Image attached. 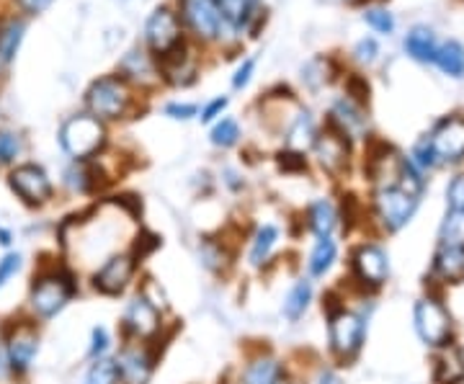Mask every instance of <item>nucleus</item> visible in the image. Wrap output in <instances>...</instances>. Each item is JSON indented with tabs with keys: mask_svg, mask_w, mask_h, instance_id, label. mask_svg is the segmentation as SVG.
I'll return each instance as SVG.
<instances>
[{
	"mask_svg": "<svg viewBox=\"0 0 464 384\" xmlns=\"http://www.w3.org/2000/svg\"><path fill=\"white\" fill-rule=\"evenodd\" d=\"M75 294L72 276L67 271H44L39 276H34V284L29 289V310L34 318L52 320L57 318L67 307V302Z\"/></svg>",
	"mask_w": 464,
	"mask_h": 384,
	"instance_id": "f257e3e1",
	"label": "nucleus"
},
{
	"mask_svg": "<svg viewBox=\"0 0 464 384\" xmlns=\"http://www.w3.org/2000/svg\"><path fill=\"white\" fill-rule=\"evenodd\" d=\"M85 103H88L91 117H96L99 121H111V119L127 114V109L132 103V91H130L124 78L109 75V78H101L88 88Z\"/></svg>",
	"mask_w": 464,
	"mask_h": 384,
	"instance_id": "f03ea898",
	"label": "nucleus"
},
{
	"mask_svg": "<svg viewBox=\"0 0 464 384\" xmlns=\"http://www.w3.org/2000/svg\"><path fill=\"white\" fill-rule=\"evenodd\" d=\"M103 142H106L103 121L91 117V114H78V117L67 119L63 130H60V145L75 160L93 158L103 148Z\"/></svg>",
	"mask_w": 464,
	"mask_h": 384,
	"instance_id": "7ed1b4c3",
	"label": "nucleus"
},
{
	"mask_svg": "<svg viewBox=\"0 0 464 384\" xmlns=\"http://www.w3.org/2000/svg\"><path fill=\"white\" fill-rule=\"evenodd\" d=\"M0 346H3V353H5L8 371H11L14 377H24V374L34 367V359H36V353H39V333H36L34 322H29V320H18V322H14V325L5 331Z\"/></svg>",
	"mask_w": 464,
	"mask_h": 384,
	"instance_id": "20e7f679",
	"label": "nucleus"
},
{
	"mask_svg": "<svg viewBox=\"0 0 464 384\" xmlns=\"http://www.w3.org/2000/svg\"><path fill=\"white\" fill-rule=\"evenodd\" d=\"M374 209H377V217L380 222L390 230L395 233L400 227L408 225V219L413 217L415 209H418V197L405 191L402 186L390 184V186H380L377 194H374Z\"/></svg>",
	"mask_w": 464,
	"mask_h": 384,
	"instance_id": "39448f33",
	"label": "nucleus"
},
{
	"mask_svg": "<svg viewBox=\"0 0 464 384\" xmlns=\"http://www.w3.org/2000/svg\"><path fill=\"white\" fill-rule=\"evenodd\" d=\"M415 331L426 346H433V349L447 346L449 335H451V318L444 310V304L433 297L418 302L415 304Z\"/></svg>",
	"mask_w": 464,
	"mask_h": 384,
	"instance_id": "423d86ee",
	"label": "nucleus"
},
{
	"mask_svg": "<svg viewBox=\"0 0 464 384\" xmlns=\"http://www.w3.org/2000/svg\"><path fill=\"white\" fill-rule=\"evenodd\" d=\"M8 186L16 194L18 199L29 206H42L52 199V181L44 173V168L34 166V163H24L16 166L8 176Z\"/></svg>",
	"mask_w": 464,
	"mask_h": 384,
	"instance_id": "0eeeda50",
	"label": "nucleus"
},
{
	"mask_svg": "<svg viewBox=\"0 0 464 384\" xmlns=\"http://www.w3.org/2000/svg\"><path fill=\"white\" fill-rule=\"evenodd\" d=\"M328 335H331V349L335 356L348 359L362 349L364 343V320L348 310L333 312L328 322Z\"/></svg>",
	"mask_w": 464,
	"mask_h": 384,
	"instance_id": "6e6552de",
	"label": "nucleus"
},
{
	"mask_svg": "<svg viewBox=\"0 0 464 384\" xmlns=\"http://www.w3.org/2000/svg\"><path fill=\"white\" fill-rule=\"evenodd\" d=\"M436 163H459L464 158V119L449 117L436 124V130L429 137Z\"/></svg>",
	"mask_w": 464,
	"mask_h": 384,
	"instance_id": "1a4fd4ad",
	"label": "nucleus"
},
{
	"mask_svg": "<svg viewBox=\"0 0 464 384\" xmlns=\"http://www.w3.org/2000/svg\"><path fill=\"white\" fill-rule=\"evenodd\" d=\"M163 325V318H160V310L142 294H137L127 310H124V328L130 331V335H134L137 341H150L155 338L158 331Z\"/></svg>",
	"mask_w": 464,
	"mask_h": 384,
	"instance_id": "9d476101",
	"label": "nucleus"
},
{
	"mask_svg": "<svg viewBox=\"0 0 464 384\" xmlns=\"http://www.w3.org/2000/svg\"><path fill=\"white\" fill-rule=\"evenodd\" d=\"M179 3H181V18L186 21V26L199 39L209 42L219 36L222 16L212 0H179Z\"/></svg>",
	"mask_w": 464,
	"mask_h": 384,
	"instance_id": "9b49d317",
	"label": "nucleus"
},
{
	"mask_svg": "<svg viewBox=\"0 0 464 384\" xmlns=\"http://www.w3.org/2000/svg\"><path fill=\"white\" fill-rule=\"evenodd\" d=\"M145 39H148L150 50L158 57L173 50L176 44H181V26H179L176 14H170L168 8H158L145 26Z\"/></svg>",
	"mask_w": 464,
	"mask_h": 384,
	"instance_id": "f8f14e48",
	"label": "nucleus"
},
{
	"mask_svg": "<svg viewBox=\"0 0 464 384\" xmlns=\"http://www.w3.org/2000/svg\"><path fill=\"white\" fill-rule=\"evenodd\" d=\"M315 152L320 166L331 176H338L348 166V137L333 121H328V130L315 137Z\"/></svg>",
	"mask_w": 464,
	"mask_h": 384,
	"instance_id": "ddd939ff",
	"label": "nucleus"
},
{
	"mask_svg": "<svg viewBox=\"0 0 464 384\" xmlns=\"http://www.w3.org/2000/svg\"><path fill=\"white\" fill-rule=\"evenodd\" d=\"M134 274V258L132 255H111L109 261H103V266L93 274V286L101 294H121Z\"/></svg>",
	"mask_w": 464,
	"mask_h": 384,
	"instance_id": "4468645a",
	"label": "nucleus"
},
{
	"mask_svg": "<svg viewBox=\"0 0 464 384\" xmlns=\"http://www.w3.org/2000/svg\"><path fill=\"white\" fill-rule=\"evenodd\" d=\"M353 271H356V279L362 284L380 286L387 282L390 258H387V253L382 251L380 245L369 243V245H362L359 251L353 253Z\"/></svg>",
	"mask_w": 464,
	"mask_h": 384,
	"instance_id": "2eb2a0df",
	"label": "nucleus"
},
{
	"mask_svg": "<svg viewBox=\"0 0 464 384\" xmlns=\"http://www.w3.org/2000/svg\"><path fill=\"white\" fill-rule=\"evenodd\" d=\"M116 369H119V379H124L127 384H148L150 371H152V359H150L145 349L130 346V349L119 353Z\"/></svg>",
	"mask_w": 464,
	"mask_h": 384,
	"instance_id": "dca6fc26",
	"label": "nucleus"
},
{
	"mask_svg": "<svg viewBox=\"0 0 464 384\" xmlns=\"http://www.w3.org/2000/svg\"><path fill=\"white\" fill-rule=\"evenodd\" d=\"M243 384H286L282 364L271 356L253 359L243 371Z\"/></svg>",
	"mask_w": 464,
	"mask_h": 384,
	"instance_id": "f3484780",
	"label": "nucleus"
},
{
	"mask_svg": "<svg viewBox=\"0 0 464 384\" xmlns=\"http://www.w3.org/2000/svg\"><path fill=\"white\" fill-rule=\"evenodd\" d=\"M436 382L439 384H459L464 379V356L459 349H444L436 359Z\"/></svg>",
	"mask_w": 464,
	"mask_h": 384,
	"instance_id": "a211bd4d",
	"label": "nucleus"
},
{
	"mask_svg": "<svg viewBox=\"0 0 464 384\" xmlns=\"http://www.w3.org/2000/svg\"><path fill=\"white\" fill-rule=\"evenodd\" d=\"M405 50H408L411 57L420 60V62H433L439 44H436V36H433L431 29L418 26V29H413V32L405 36Z\"/></svg>",
	"mask_w": 464,
	"mask_h": 384,
	"instance_id": "6ab92c4d",
	"label": "nucleus"
},
{
	"mask_svg": "<svg viewBox=\"0 0 464 384\" xmlns=\"http://www.w3.org/2000/svg\"><path fill=\"white\" fill-rule=\"evenodd\" d=\"M335 206H333L328 199H317L310 204V212H307V222H310V230L317 235V237H331V233L335 230Z\"/></svg>",
	"mask_w": 464,
	"mask_h": 384,
	"instance_id": "aec40b11",
	"label": "nucleus"
},
{
	"mask_svg": "<svg viewBox=\"0 0 464 384\" xmlns=\"http://www.w3.org/2000/svg\"><path fill=\"white\" fill-rule=\"evenodd\" d=\"M335 255H338V245L333 243L331 237H317L315 248H313L310 261H307L310 276H325L335 264Z\"/></svg>",
	"mask_w": 464,
	"mask_h": 384,
	"instance_id": "412c9836",
	"label": "nucleus"
},
{
	"mask_svg": "<svg viewBox=\"0 0 464 384\" xmlns=\"http://www.w3.org/2000/svg\"><path fill=\"white\" fill-rule=\"evenodd\" d=\"M436 274L447 282H462L464 248H441L436 255Z\"/></svg>",
	"mask_w": 464,
	"mask_h": 384,
	"instance_id": "4be33fe9",
	"label": "nucleus"
},
{
	"mask_svg": "<svg viewBox=\"0 0 464 384\" xmlns=\"http://www.w3.org/2000/svg\"><path fill=\"white\" fill-rule=\"evenodd\" d=\"M279 243V230L274 225H264L256 237H253V245H250V264L253 266H264L266 261L271 258V253Z\"/></svg>",
	"mask_w": 464,
	"mask_h": 384,
	"instance_id": "5701e85b",
	"label": "nucleus"
},
{
	"mask_svg": "<svg viewBox=\"0 0 464 384\" xmlns=\"http://www.w3.org/2000/svg\"><path fill=\"white\" fill-rule=\"evenodd\" d=\"M310 302H313V286H310V282L302 279V282H297L289 289V294L284 300V315L289 320H299L307 312Z\"/></svg>",
	"mask_w": 464,
	"mask_h": 384,
	"instance_id": "b1692460",
	"label": "nucleus"
},
{
	"mask_svg": "<svg viewBox=\"0 0 464 384\" xmlns=\"http://www.w3.org/2000/svg\"><path fill=\"white\" fill-rule=\"evenodd\" d=\"M433 62L441 67L447 75L451 78H462L464 75V50L462 44H457V42H447V44H441L439 50H436V57H433Z\"/></svg>",
	"mask_w": 464,
	"mask_h": 384,
	"instance_id": "393cba45",
	"label": "nucleus"
},
{
	"mask_svg": "<svg viewBox=\"0 0 464 384\" xmlns=\"http://www.w3.org/2000/svg\"><path fill=\"white\" fill-rule=\"evenodd\" d=\"M441 248H464V209H451L444 219Z\"/></svg>",
	"mask_w": 464,
	"mask_h": 384,
	"instance_id": "a878e982",
	"label": "nucleus"
},
{
	"mask_svg": "<svg viewBox=\"0 0 464 384\" xmlns=\"http://www.w3.org/2000/svg\"><path fill=\"white\" fill-rule=\"evenodd\" d=\"M315 124H313L310 114L304 111V114H299V119L295 121V127L289 130V148L304 150V148L315 145Z\"/></svg>",
	"mask_w": 464,
	"mask_h": 384,
	"instance_id": "bb28decb",
	"label": "nucleus"
},
{
	"mask_svg": "<svg viewBox=\"0 0 464 384\" xmlns=\"http://www.w3.org/2000/svg\"><path fill=\"white\" fill-rule=\"evenodd\" d=\"M21 36H24V24H21V21H8V24L0 29V60H3V62H11V60H14Z\"/></svg>",
	"mask_w": 464,
	"mask_h": 384,
	"instance_id": "cd10ccee",
	"label": "nucleus"
},
{
	"mask_svg": "<svg viewBox=\"0 0 464 384\" xmlns=\"http://www.w3.org/2000/svg\"><path fill=\"white\" fill-rule=\"evenodd\" d=\"M119 382V369H116V361L111 359H96V364L91 367L88 377H85V384H116Z\"/></svg>",
	"mask_w": 464,
	"mask_h": 384,
	"instance_id": "c85d7f7f",
	"label": "nucleus"
},
{
	"mask_svg": "<svg viewBox=\"0 0 464 384\" xmlns=\"http://www.w3.org/2000/svg\"><path fill=\"white\" fill-rule=\"evenodd\" d=\"M222 21H230L235 26H243V18L248 11V0H212Z\"/></svg>",
	"mask_w": 464,
	"mask_h": 384,
	"instance_id": "c756f323",
	"label": "nucleus"
},
{
	"mask_svg": "<svg viewBox=\"0 0 464 384\" xmlns=\"http://www.w3.org/2000/svg\"><path fill=\"white\" fill-rule=\"evenodd\" d=\"M237 139H240V127L232 119H222L212 130V142H215L217 148H232Z\"/></svg>",
	"mask_w": 464,
	"mask_h": 384,
	"instance_id": "7c9ffc66",
	"label": "nucleus"
},
{
	"mask_svg": "<svg viewBox=\"0 0 464 384\" xmlns=\"http://www.w3.org/2000/svg\"><path fill=\"white\" fill-rule=\"evenodd\" d=\"M24 150L21 137L14 132H0V166H11Z\"/></svg>",
	"mask_w": 464,
	"mask_h": 384,
	"instance_id": "2f4dec72",
	"label": "nucleus"
},
{
	"mask_svg": "<svg viewBox=\"0 0 464 384\" xmlns=\"http://www.w3.org/2000/svg\"><path fill=\"white\" fill-rule=\"evenodd\" d=\"M24 268V255L21 253H5L3 258H0V292L8 286V282L18 276V271Z\"/></svg>",
	"mask_w": 464,
	"mask_h": 384,
	"instance_id": "473e14b6",
	"label": "nucleus"
},
{
	"mask_svg": "<svg viewBox=\"0 0 464 384\" xmlns=\"http://www.w3.org/2000/svg\"><path fill=\"white\" fill-rule=\"evenodd\" d=\"M91 170L85 166H75L72 170H67V178L65 184L72 188V191H81V194H85V191H91V186H93V181H91Z\"/></svg>",
	"mask_w": 464,
	"mask_h": 384,
	"instance_id": "72a5a7b5",
	"label": "nucleus"
},
{
	"mask_svg": "<svg viewBox=\"0 0 464 384\" xmlns=\"http://www.w3.org/2000/svg\"><path fill=\"white\" fill-rule=\"evenodd\" d=\"M366 24L372 26V29H377L380 34H390L395 29V18L390 16L387 11H382V8H372V11H366L364 14Z\"/></svg>",
	"mask_w": 464,
	"mask_h": 384,
	"instance_id": "f704fd0d",
	"label": "nucleus"
},
{
	"mask_svg": "<svg viewBox=\"0 0 464 384\" xmlns=\"http://www.w3.org/2000/svg\"><path fill=\"white\" fill-rule=\"evenodd\" d=\"M109 343H111L109 331L106 328H93V333H91V356L93 359H103L106 351H109Z\"/></svg>",
	"mask_w": 464,
	"mask_h": 384,
	"instance_id": "c9c22d12",
	"label": "nucleus"
},
{
	"mask_svg": "<svg viewBox=\"0 0 464 384\" xmlns=\"http://www.w3.org/2000/svg\"><path fill=\"white\" fill-rule=\"evenodd\" d=\"M346 91L348 96L356 101V103H366L369 101V83H366V78H362V75H351L346 81Z\"/></svg>",
	"mask_w": 464,
	"mask_h": 384,
	"instance_id": "e433bc0d",
	"label": "nucleus"
},
{
	"mask_svg": "<svg viewBox=\"0 0 464 384\" xmlns=\"http://www.w3.org/2000/svg\"><path fill=\"white\" fill-rule=\"evenodd\" d=\"M411 163H413V166H418V168L436 166V158H433L431 148H429V139L418 142V148L413 150V160H411Z\"/></svg>",
	"mask_w": 464,
	"mask_h": 384,
	"instance_id": "4c0bfd02",
	"label": "nucleus"
},
{
	"mask_svg": "<svg viewBox=\"0 0 464 384\" xmlns=\"http://www.w3.org/2000/svg\"><path fill=\"white\" fill-rule=\"evenodd\" d=\"M447 197H449V204H451V209H464V176H459V178H454V181H451Z\"/></svg>",
	"mask_w": 464,
	"mask_h": 384,
	"instance_id": "58836bf2",
	"label": "nucleus"
},
{
	"mask_svg": "<svg viewBox=\"0 0 464 384\" xmlns=\"http://www.w3.org/2000/svg\"><path fill=\"white\" fill-rule=\"evenodd\" d=\"M166 114L170 119H181V121H186V119L197 117V106H194V103H168Z\"/></svg>",
	"mask_w": 464,
	"mask_h": 384,
	"instance_id": "ea45409f",
	"label": "nucleus"
},
{
	"mask_svg": "<svg viewBox=\"0 0 464 384\" xmlns=\"http://www.w3.org/2000/svg\"><path fill=\"white\" fill-rule=\"evenodd\" d=\"M279 166H282L284 170H304L307 163H304V158H302L299 152H282V155H279Z\"/></svg>",
	"mask_w": 464,
	"mask_h": 384,
	"instance_id": "a19ab883",
	"label": "nucleus"
},
{
	"mask_svg": "<svg viewBox=\"0 0 464 384\" xmlns=\"http://www.w3.org/2000/svg\"><path fill=\"white\" fill-rule=\"evenodd\" d=\"M253 67H256V60H246V62H243V67L235 72L232 85H235V88H243V85H248L250 75H253Z\"/></svg>",
	"mask_w": 464,
	"mask_h": 384,
	"instance_id": "79ce46f5",
	"label": "nucleus"
},
{
	"mask_svg": "<svg viewBox=\"0 0 464 384\" xmlns=\"http://www.w3.org/2000/svg\"><path fill=\"white\" fill-rule=\"evenodd\" d=\"M374 54H377V44H374V39H364V42H359V47H356V57H359L362 62H372V60H374Z\"/></svg>",
	"mask_w": 464,
	"mask_h": 384,
	"instance_id": "37998d69",
	"label": "nucleus"
},
{
	"mask_svg": "<svg viewBox=\"0 0 464 384\" xmlns=\"http://www.w3.org/2000/svg\"><path fill=\"white\" fill-rule=\"evenodd\" d=\"M225 106H227V99H215L204 111H201V121H212V119H217L225 111Z\"/></svg>",
	"mask_w": 464,
	"mask_h": 384,
	"instance_id": "c03bdc74",
	"label": "nucleus"
},
{
	"mask_svg": "<svg viewBox=\"0 0 464 384\" xmlns=\"http://www.w3.org/2000/svg\"><path fill=\"white\" fill-rule=\"evenodd\" d=\"M52 0H18V5L26 11V14H42Z\"/></svg>",
	"mask_w": 464,
	"mask_h": 384,
	"instance_id": "a18cd8bd",
	"label": "nucleus"
},
{
	"mask_svg": "<svg viewBox=\"0 0 464 384\" xmlns=\"http://www.w3.org/2000/svg\"><path fill=\"white\" fill-rule=\"evenodd\" d=\"M0 245L3 248H11L14 245V233L8 227H3V225H0Z\"/></svg>",
	"mask_w": 464,
	"mask_h": 384,
	"instance_id": "49530a36",
	"label": "nucleus"
}]
</instances>
